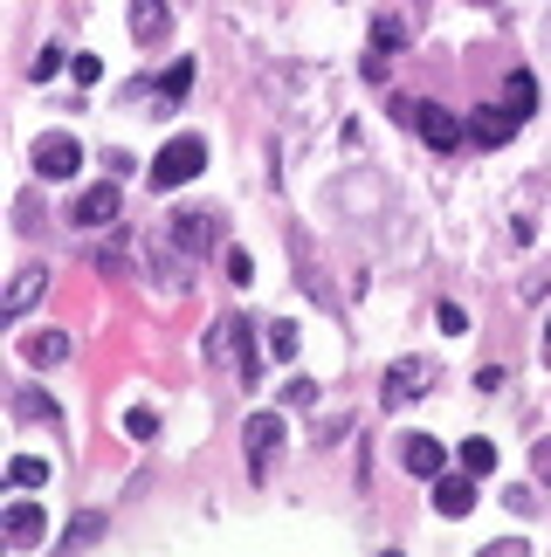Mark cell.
Masks as SVG:
<instances>
[{
  "mask_svg": "<svg viewBox=\"0 0 551 557\" xmlns=\"http://www.w3.org/2000/svg\"><path fill=\"white\" fill-rule=\"evenodd\" d=\"M517 111H511V103H476V111H469V145H482V152H497V145H511L517 138Z\"/></svg>",
  "mask_w": 551,
  "mask_h": 557,
  "instance_id": "obj_6",
  "label": "cell"
},
{
  "mask_svg": "<svg viewBox=\"0 0 551 557\" xmlns=\"http://www.w3.org/2000/svg\"><path fill=\"white\" fill-rule=\"evenodd\" d=\"M41 530H49V517H41V503H8V544H14V550L41 544Z\"/></svg>",
  "mask_w": 551,
  "mask_h": 557,
  "instance_id": "obj_13",
  "label": "cell"
},
{
  "mask_svg": "<svg viewBox=\"0 0 551 557\" xmlns=\"http://www.w3.org/2000/svg\"><path fill=\"white\" fill-rule=\"evenodd\" d=\"M41 283H49L41 269H21V275H14V289H8V304H0V310H8V317H28V310H35V296H41Z\"/></svg>",
  "mask_w": 551,
  "mask_h": 557,
  "instance_id": "obj_15",
  "label": "cell"
},
{
  "mask_svg": "<svg viewBox=\"0 0 551 557\" xmlns=\"http://www.w3.org/2000/svg\"><path fill=\"white\" fill-rule=\"evenodd\" d=\"M118 207H124L118 180H97V186H83V193H76L70 221H76V227H111V221H118Z\"/></svg>",
  "mask_w": 551,
  "mask_h": 557,
  "instance_id": "obj_7",
  "label": "cell"
},
{
  "mask_svg": "<svg viewBox=\"0 0 551 557\" xmlns=\"http://www.w3.org/2000/svg\"><path fill=\"white\" fill-rule=\"evenodd\" d=\"M296 345H304V331H296L290 317H283V324H269V331H262V351L276 358V366H290V358H296Z\"/></svg>",
  "mask_w": 551,
  "mask_h": 557,
  "instance_id": "obj_17",
  "label": "cell"
},
{
  "mask_svg": "<svg viewBox=\"0 0 551 557\" xmlns=\"http://www.w3.org/2000/svg\"><path fill=\"white\" fill-rule=\"evenodd\" d=\"M538 351H544V366H551V324H544V337H538Z\"/></svg>",
  "mask_w": 551,
  "mask_h": 557,
  "instance_id": "obj_32",
  "label": "cell"
},
{
  "mask_svg": "<svg viewBox=\"0 0 551 557\" xmlns=\"http://www.w3.org/2000/svg\"><path fill=\"white\" fill-rule=\"evenodd\" d=\"M207 165V138H194V132H180V138H166L159 145V159H152V186L159 193H173V186H186Z\"/></svg>",
  "mask_w": 551,
  "mask_h": 557,
  "instance_id": "obj_2",
  "label": "cell"
},
{
  "mask_svg": "<svg viewBox=\"0 0 551 557\" xmlns=\"http://www.w3.org/2000/svg\"><path fill=\"white\" fill-rule=\"evenodd\" d=\"M400 41H407V21H393V14H379V21H372V49H379V55H393V49H400Z\"/></svg>",
  "mask_w": 551,
  "mask_h": 557,
  "instance_id": "obj_21",
  "label": "cell"
},
{
  "mask_svg": "<svg viewBox=\"0 0 551 557\" xmlns=\"http://www.w3.org/2000/svg\"><path fill=\"white\" fill-rule=\"evenodd\" d=\"M173 248L215 255V248H221V221H215V213H180V221H173Z\"/></svg>",
  "mask_w": 551,
  "mask_h": 557,
  "instance_id": "obj_10",
  "label": "cell"
},
{
  "mask_svg": "<svg viewBox=\"0 0 551 557\" xmlns=\"http://www.w3.org/2000/svg\"><path fill=\"white\" fill-rule=\"evenodd\" d=\"M124 434H132V441H152L159 434V413H152V406H132V413H124Z\"/></svg>",
  "mask_w": 551,
  "mask_h": 557,
  "instance_id": "obj_22",
  "label": "cell"
},
{
  "mask_svg": "<svg viewBox=\"0 0 551 557\" xmlns=\"http://www.w3.org/2000/svg\"><path fill=\"white\" fill-rule=\"evenodd\" d=\"M476 385H482V393H503V385H511V372H503V366H482Z\"/></svg>",
  "mask_w": 551,
  "mask_h": 557,
  "instance_id": "obj_29",
  "label": "cell"
},
{
  "mask_svg": "<svg viewBox=\"0 0 551 557\" xmlns=\"http://www.w3.org/2000/svg\"><path fill=\"white\" fill-rule=\"evenodd\" d=\"M407 124L420 132L428 152H455V145H469V117L441 111V103H407Z\"/></svg>",
  "mask_w": 551,
  "mask_h": 557,
  "instance_id": "obj_3",
  "label": "cell"
},
{
  "mask_svg": "<svg viewBox=\"0 0 551 557\" xmlns=\"http://www.w3.org/2000/svg\"><path fill=\"white\" fill-rule=\"evenodd\" d=\"M503 103H511L517 117H531V111H538V76H531V70H511V83H503Z\"/></svg>",
  "mask_w": 551,
  "mask_h": 557,
  "instance_id": "obj_16",
  "label": "cell"
},
{
  "mask_svg": "<svg viewBox=\"0 0 551 557\" xmlns=\"http://www.w3.org/2000/svg\"><path fill=\"white\" fill-rule=\"evenodd\" d=\"M441 331H469V310H462V304H441Z\"/></svg>",
  "mask_w": 551,
  "mask_h": 557,
  "instance_id": "obj_31",
  "label": "cell"
},
{
  "mask_svg": "<svg viewBox=\"0 0 551 557\" xmlns=\"http://www.w3.org/2000/svg\"><path fill=\"white\" fill-rule=\"evenodd\" d=\"M8 482L14 488H41V482H49V461H41V455H14L8 461Z\"/></svg>",
  "mask_w": 551,
  "mask_h": 557,
  "instance_id": "obj_20",
  "label": "cell"
},
{
  "mask_svg": "<svg viewBox=\"0 0 551 557\" xmlns=\"http://www.w3.org/2000/svg\"><path fill=\"white\" fill-rule=\"evenodd\" d=\"M434 385H441V366L414 351V358H393V366H387V379H379V399H387V413H393V406H414V399H428Z\"/></svg>",
  "mask_w": 551,
  "mask_h": 557,
  "instance_id": "obj_1",
  "label": "cell"
},
{
  "mask_svg": "<svg viewBox=\"0 0 551 557\" xmlns=\"http://www.w3.org/2000/svg\"><path fill=\"white\" fill-rule=\"evenodd\" d=\"M434 509H441V517H469V509H476V475H469V468H462V475L441 468V475H434Z\"/></svg>",
  "mask_w": 551,
  "mask_h": 557,
  "instance_id": "obj_11",
  "label": "cell"
},
{
  "mask_svg": "<svg viewBox=\"0 0 551 557\" xmlns=\"http://www.w3.org/2000/svg\"><path fill=\"white\" fill-rule=\"evenodd\" d=\"M132 35L145 49H159V41L173 35V8H166V0H132Z\"/></svg>",
  "mask_w": 551,
  "mask_h": 557,
  "instance_id": "obj_12",
  "label": "cell"
},
{
  "mask_svg": "<svg viewBox=\"0 0 551 557\" xmlns=\"http://www.w3.org/2000/svg\"><path fill=\"white\" fill-rule=\"evenodd\" d=\"M283 406H317V379H290L283 385Z\"/></svg>",
  "mask_w": 551,
  "mask_h": 557,
  "instance_id": "obj_26",
  "label": "cell"
},
{
  "mask_svg": "<svg viewBox=\"0 0 551 557\" xmlns=\"http://www.w3.org/2000/svg\"><path fill=\"white\" fill-rule=\"evenodd\" d=\"M90 537H103V517H76L70 523V544H90Z\"/></svg>",
  "mask_w": 551,
  "mask_h": 557,
  "instance_id": "obj_28",
  "label": "cell"
},
{
  "mask_svg": "<svg viewBox=\"0 0 551 557\" xmlns=\"http://www.w3.org/2000/svg\"><path fill=\"white\" fill-rule=\"evenodd\" d=\"M14 413H21V420H56V426H62L56 399H49V393H35V385H21V393H14Z\"/></svg>",
  "mask_w": 551,
  "mask_h": 557,
  "instance_id": "obj_19",
  "label": "cell"
},
{
  "mask_svg": "<svg viewBox=\"0 0 551 557\" xmlns=\"http://www.w3.org/2000/svg\"><path fill=\"white\" fill-rule=\"evenodd\" d=\"M28 165H35V180H76L83 145H76L70 132H41V138H35V152H28Z\"/></svg>",
  "mask_w": 551,
  "mask_h": 557,
  "instance_id": "obj_5",
  "label": "cell"
},
{
  "mask_svg": "<svg viewBox=\"0 0 551 557\" xmlns=\"http://www.w3.org/2000/svg\"><path fill=\"white\" fill-rule=\"evenodd\" d=\"M400 468L420 475V482H434L441 468H449V447H441L434 434H407V441H400Z\"/></svg>",
  "mask_w": 551,
  "mask_h": 557,
  "instance_id": "obj_9",
  "label": "cell"
},
{
  "mask_svg": "<svg viewBox=\"0 0 551 557\" xmlns=\"http://www.w3.org/2000/svg\"><path fill=\"white\" fill-rule=\"evenodd\" d=\"M242 441H248V475H269V461H276V447H283V420H276V413H256V420H248L242 426Z\"/></svg>",
  "mask_w": 551,
  "mask_h": 557,
  "instance_id": "obj_8",
  "label": "cell"
},
{
  "mask_svg": "<svg viewBox=\"0 0 551 557\" xmlns=\"http://www.w3.org/2000/svg\"><path fill=\"white\" fill-rule=\"evenodd\" d=\"M531 475H538V482H551V441H538V447H531Z\"/></svg>",
  "mask_w": 551,
  "mask_h": 557,
  "instance_id": "obj_30",
  "label": "cell"
},
{
  "mask_svg": "<svg viewBox=\"0 0 551 557\" xmlns=\"http://www.w3.org/2000/svg\"><path fill=\"white\" fill-rule=\"evenodd\" d=\"M186 83H194V62H173V70H166V83H159V97H166V103L186 97Z\"/></svg>",
  "mask_w": 551,
  "mask_h": 557,
  "instance_id": "obj_23",
  "label": "cell"
},
{
  "mask_svg": "<svg viewBox=\"0 0 551 557\" xmlns=\"http://www.w3.org/2000/svg\"><path fill=\"white\" fill-rule=\"evenodd\" d=\"M228 283H256V262H248V248H228Z\"/></svg>",
  "mask_w": 551,
  "mask_h": 557,
  "instance_id": "obj_25",
  "label": "cell"
},
{
  "mask_svg": "<svg viewBox=\"0 0 551 557\" xmlns=\"http://www.w3.org/2000/svg\"><path fill=\"white\" fill-rule=\"evenodd\" d=\"M70 351H76V345H70V331H35V337H21V358H28L35 372H41V366H62Z\"/></svg>",
  "mask_w": 551,
  "mask_h": 557,
  "instance_id": "obj_14",
  "label": "cell"
},
{
  "mask_svg": "<svg viewBox=\"0 0 551 557\" xmlns=\"http://www.w3.org/2000/svg\"><path fill=\"white\" fill-rule=\"evenodd\" d=\"M70 76H76V83H97L103 62H97V55H70Z\"/></svg>",
  "mask_w": 551,
  "mask_h": 557,
  "instance_id": "obj_27",
  "label": "cell"
},
{
  "mask_svg": "<svg viewBox=\"0 0 551 557\" xmlns=\"http://www.w3.org/2000/svg\"><path fill=\"white\" fill-rule=\"evenodd\" d=\"M56 70H70V55H62V49H41V55L28 62V76H35V83H49Z\"/></svg>",
  "mask_w": 551,
  "mask_h": 557,
  "instance_id": "obj_24",
  "label": "cell"
},
{
  "mask_svg": "<svg viewBox=\"0 0 551 557\" xmlns=\"http://www.w3.org/2000/svg\"><path fill=\"white\" fill-rule=\"evenodd\" d=\"M462 468H469V475H490V468H497V441L469 434V441H462Z\"/></svg>",
  "mask_w": 551,
  "mask_h": 557,
  "instance_id": "obj_18",
  "label": "cell"
},
{
  "mask_svg": "<svg viewBox=\"0 0 551 557\" xmlns=\"http://www.w3.org/2000/svg\"><path fill=\"white\" fill-rule=\"evenodd\" d=\"M207 358H215V366H235L242 385L256 379V358H248V324H242V317H221V324L207 331Z\"/></svg>",
  "mask_w": 551,
  "mask_h": 557,
  "instance_id": "obj_4",
  "label": "cell"
}]
</instances>
